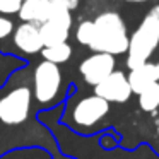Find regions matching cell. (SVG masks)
<instances>
[{
    "label": "cell",
    "instance_id": "2e32d148",
    "mask_svg": "<svg viewBox=\"0 0 159 159\" xmlns=\"http://www.w3.org/2000/svg\"><path fill=\"white\" fill-rule=\"evenodd\" d=\"M12 33H14V22H12V19H9L4 14H0V41H4L5 38H9Z\"/></svg>",
    "mask_w": 159,
    "mask_h": 159
},
{
    "label": "cell",
    "instance_id": "30bf717a",
    "mask_svg": "<svg viewBox=\"0 0 159 159\" xmlns=\"http://www.w3.org/2000/svg\"><path fill=\"white\" fill-rule=\"evenodd\" d=\"M17 14L22 22L41 26L50 17V0H24Z\"/></svg>",
    "mask_w": 159,
    "mask_h": 159
},
{
    "label": "cell",
    "instance_id": "8fae6325",
    "mask_svg": "<svg viewBox=\"0 0 159 159\" xmlns=\"http://www.w3.org/2000/svg\"><path fill=\"white\" fill-rule=\"evenodd\" d=\"M39 33H41V39L45 46L58 45V43H65L69 39L70 29L63 28V26L57 24V22L46 21L45 24L39 26Z\"/></svg>",
    "mask_w": 159,
    "mask_h": 159
},
{
    "label": "cell",
    "instance_id": "5bb4252c",
    "mask_svg": "<svg viewBox=\"0 0 159 159\" xmlns=\"http://www.w3.org/2000/svg\"><path fill=\"white\" fill-rule=\"evenodd\" d=\"M94 21H82L79 22V26L75 28V39L77 43H80L82 46H89L93 43L94 38Z\"/></svg>",
    "mask_w": 159,
    "mask_h": 159
},
{
    "label": "cell",
    "instance_id": "6da1fadb",
    "mask_svg": "<svg viewBox=\"0 0 159 159\" xmlns=\"http://www.w3.org/2000/svg\"><path fill=\"white\" fill-rule=\"evenodd\" d=\"M31 74L21 69L0 89V157L22 147H41L50 156L58 152L55 139L38 120Z\"/></svg>",
    "mask_w": 159,
    "mask_h": 159
},
{
    "label": "cell",
    "instance_id": "e0dca14e",
    "mask_svg": "<svg viewBox=\"0 0 159 159\" xmlns=\"http://www.w3.org/2000/svg\"><path fill=\"white\" fill-rule=\"evenodd\" d=\"M60 2H62L69 11H75V9L79 7V4H80V0H60Z\"/></svg>",
    "mask_w": 159,
    "mask_h": 159
},
{
    "label": "cell",
    "instance_id": "3957f363",
    "mask_svg": "<svg viewBox=\"0 0 159 159\" xmlns=\"http://www.w3.org/2000/svg\"><path fill=\"white\" fill-rule=\"evenodd\" d=\"M33 98L39 111L58 108L65 99V82L63 74L57 63L41 60L31 72Z\"/></svg>",
    "mask_w": 159,
    "mask_h": 159
},
{
    "label": "cell",
    "instance_id": "7402d4cb",
    "mask_svg": "<svg viewBox=\"0 0 159 159\" xmlns=\"http://www.w3.org/2000/svg\"><path fill=\"white\" fill-rule=\"evenodd\" d=\"M157 135H159V121H157Z\"/></svg>",
    "mask_w": 159,
    "mask_h": 159
},
{
    "label": "cell",
    "instance_id": "5b68a950",
    "mask_svg": "<svg viewBox=\"0 0 159 159\" xmlns=\"http://www.w3.org/2000/svg\"><path fill=\"white\" fill-rule=\"evenodd\" d=\"M159 46V26L151 14H147L139 28L130 36V46L127 52V67L128 70L137 69L151 60L154 52Z\"/></svg>",
    "mask_w": 159,
    "mask_h": 159
},
{
    "label": "cell",
    "instance_id": "9c48e42d",
    "mask_svg": "<svg viewBox=\"0 0 159 159\" xmlns=\"http://www.w3.org/2000/svg\"><path fill=\"white\" fill-rule=\"evenodd\" d=\"M128 75V82H130V87L134 91V94H140L142 91H145L147 87H151L152 84L157 82L159 75H157V65L152 62H147L144 65L137 67V69H132Z\"/></svg>",
    "mask_w": 159,
    "mask_h": 159
},
{
    "label": "cell",
    "instance_id": "8992f818",
    "mask_svg": "<svg viewBox=\"0 0 159 159\" xmlns=\"http://www.w3.org/2000/svg\"><path fill=\"white\" fill-rule=\"evenodd\" d=\"M115 69H116V58L103 52H94L93 55L84 58L79 65V72L84 82L93 87L103 82L110 74L115 72Z\"/></svg>",
    "mask_w": 159,
    "mask_h": 159
},
{
    "label": "cell",
    "instance_id": "277c9868",
    "mask_svg": "<svg viewBox=\"0 0 159 159\" xmlns=\"http://www.w3.org/2000/svg\"><path fill=\"white\" fill-rule=\"evenodd\" d=\"M94 38L89 48L93 52L110 53L113 57L125 55L130 46V36L123 17L115 11L101 12L94 19Z\"/></svg>",
    "mask_w": 159,
    "mask_h": 159
},
{
    "label": "cell",
    "instance_id": "4fadbf2b",
    "mask_svg": "<svg viewBox=\"0 0 159 159\" xmlns=\"http://www.w3.org/2000/svg\"><path fill=\"white\" fill-rule=\"evenodd\" d=\"M139 106L145 113H154L159 108V82L152 84L139 94Z\"/></svg>",
    "mask_w": 159,
    "mask_h": 159
},
{
    "label": "cell",
    "instance_id": "9a60e30c",
    "mask_svg": "<svg viewBox=\"0 0 159 159\" xmlns=\"http://www.w3.org/2000/svg\"><path fill=\"white\" fill-rule=\"evenodd\" d=\"M22 2L24 0H0V14H4V16L17 14Z\"/></svg>",
    "mask_w": 159,
    "mask_h": 159
},
{
    "label": "cell",
    "instance_id": "44dd1931",
    "mask_svg": "<svg viewBox=\"0 0 159 159\" xmlns=\"http://www.w3.org/2000/svg\"><path fill=\"white\" fill-rule=\"evenodd\" d=\"M156 65H157V75H159V62L156 63ZM157 82H159V79H157Z\"/></svg>",
    "mask_w": 159,
    "mask_h": 159
},
{
    "label": "cell",
    "instance_id": "7c38bea8",
    "mask_svg": "<svg viewBox=\"0 0 159 159\" xmlns=\"http://www.w3.org/2000/svg\"><path fill=\"white\" fill-rule=\"evenodd\" d=\"M41 57H43V60H48L52 63L60 65V63H65L70 60V57H72V46L67 41L58 43V45H52V46H45L41 50Z\"/></svg>",
    "mask_w": 159,
    "mask_h": 159
},
{
    "label": "cell",
    "instance_id": "52a82bcc",
    "mask_svg": "<svg viewBox=\"0 0 159 159\" xmlns=\"http://www.w3.org/2000/svg\"><path fill=\"white\" fill-rule=\"evenodd\" d=\"M94 94L101 96L103 99H106L108 103H127L130 99V96L134 94L128 82V75L123 70H115L113 74L106 77L103 82H99L98 86H94Z\"/></svg>",
    "mask_w": 159,
    "mask_h": 159
},
{
    "label": "cell",
    "instance_id": "ffe728a7",
    "mask_svg": "<svg viewBox=\"0 0 159 159\" xmlns=\"http://www.w3.org/2000/svg\"><path fill=\"white\" fill-rule=\"evenodd\" d=\"M125 2H130V4H144V2H154V0H125Z\"/></svg>",
    "mask_w": 159,
    "mask_h": 159
},
{
    "label": "cell",
    "instance_id": "ac0fdd59",
    "mask_svg": "<svg viewBox=\"0 0 159 159\" xmlns=\"http://www.w3.org/2000/svg\"><path fill=\"white\" fill-rule=\"evenodd\" d=\"M149 14H151L152 17L156 19V22H157V26H159V4H157V5H154V7H152L151 11H149Z\"/></svg>",
    "mask_w": 159,
    "mask_h": 159
},
{
    "label": "cell",
    "instance_id": "d6986e66",
    "mask_svg": "<svg viewBox=\"0 0 159 159\" xmlns=\"http://www.w3.org/2000/svg\"><path fill=\"white\" fill-rule=\"evenodd\" d=\"M52 159H75V157H72V156H67V154H63V152H55V154H52Z\"/></svg>",
    "mask_w": 159,
    "mask_h": 159
},
{
    "label": "cell",
    "instance_id": "7a4b0ae2",
    "mask_svg": "<svg viewBox=\"0 0 159 159\" xmlns=\"http://www.w3.org/2000/svg\"><path fill=\"white\" fill-rule=\"evenodd\" d=\"M111 111V103L98 94H74L65 101L60 123L79 135H91L104 127Z\"/></svg>",
    "mask_w": 159,
    "mask_h": 159
},
{
    "label": "cell",
    "instance_id": "ba28073f",
    "mask_svg": "<svg viewBox=\"0 0 159 159\" xmlns=\"http://www.w3.org/2000/svg\"><path fill=\"white\" fill-rule=\"evenodd\" d=\"M14 46L22 52L24 55H36L41 53L45 48L39 33V26L31 24V22H22L14 29Z\"/></svg>",
    "mask_w": 159,
    "mask_h": 159
}]
</instances>
